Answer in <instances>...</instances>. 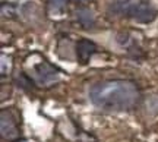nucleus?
I'll use <instances>...</instances> for the list:
<instances>
[{
	"instance_id": "obj_1",
	"label": "nucleus",
	"mask_w": 158,
	"mask_h": 142,
	"mask_svg": "<svg viewBox=\"0 0 158 142\" xmlns=\"http://www.w3.org/2000/svg\"><path fill=\"white\" fill-rule=\"evenodd\" d=\"M89 100L95 107L106 111H126L136 106L139 90L130 81H101L91 86Z\"/></svg>"
},
{
	"instance_id": "obj_2",
	"label": "nucleus",
	"mask_w": 158,
	"mask_h": 142,
	"mask_svg": "<svg viewBox=\"0 0 158 142\" xmlns=\"http://www.w3.org/2000/svg\"><path fill=\"white\" fill-rule=\"evenodd\" d=\"M108 13L114 16H126L136 22H152L157 16V10L147 0H114L108 6Z\"/></svg>"
},
{
	"instance_id": "obj_3",
	"label": "nucleus",
	"mask_w": 158,
	"mask_h": 142,
	"mask_svg": "<svg viewBox=\"0 0 158 142\" xmlns=\"http://www.w3.org/2000/svg\"><path fill=\"white\" fill-rule=\"evenodd\" d=\"M0 132L2 138L6 141H15L19 138V129L16 126V122L9 111H2L0 116Z\"/></svg>"
},
{
	"instance_id": "obj_4",
	"label": "nucleus",
	"mask_w": 158,
	"mask_h": 142,
	"mask_svg": "<svg viewBox=\"0 0 158 142\" xmlns=\"http://www.w3.org/2000/svg\"><path fill=\"white\" fill-rule=\"evenodd\" d=\"M97 46L89 40H79L76 43V57L82 65L89 62L92 54L95 53Z\"/></svg>"
},
{
	"instance_id": "obj_5",
	"label": "nucleus",
	"mask_w": 158,
	"mask_h": 142,
	"mask_svg": "<svg viewBox=\"0 0 158 142\" xmlns=\"http://www.w3.org/2000/svg\"><path fill=\"white\" fill-rule=\"evenodd\" d=\"M35 72H37L38 81L43 82V84H50V82L57 79V70L45 62L40 63L38 66H35Z\"/></svg>"
},
{
	"instance_id": "obj_6",
	"label": "nucleus",
	"mask_w": 158,
	"mask_h": 142,
	"mask_svg": "<svg viewBox=\"0 0 158 142\" xmlns=\"http://www.w3.org/2000/svg\"><path fill=\"white\" fill-rule=\"evenodd\" d=\"M76 21L79 25H82L84 28H92L95 25V16L88 7H79L76 9Z\"/></svg>"
},
{
	"instance_id": "obj_7",
	"label": "nucleus",
	"mask_w": 158,
	"mask_h": 142,
	"mask_svg": "<svg viewBox=\"0 0 158 142\" xmlns=\"http://www.w3.org/2000/svg\"><path fill=\"white\" fill-rule=\"evenodd\" d=\"M47 5H48V9L51 12L57 13V12H62L66 7L68 0H47Z\"/></svg>"
},
{
	"instance_id": "obj_8",
	"label": "nucleus",
	"mask_w": 158,
	"mask_h": 142,
	"mask_svg": "<svg viewBox=\"0 0 158 142\" xmlns=\"http://www.w3.org/2000/svg\"><path fill=\"white\" fill-rule=\"evenodd\" d=\"M147 111L151 114H158V95H151L148 97L147 102H145Z\"/></svg>"
},
{
	"instance_id": "obj_9",
	"label": "nucleus",
	"mask_w": 158,
	"mask_h": 142,
	"mask_svg": "<svg viewBox=\"0 0 158 142\" xmlns=\"http://www.w3.org/2000/svg\"><path fill=\"white\" fill-rule=\"evenodd\" d=\"M78 2H82V0H78Z\"/></svg>"
},
{
	"instance_id": "obj_10",
	"label": "nucleus",
	"mask_w": 158,
	"mask_h": 142,
	"mask_svg": "<svg viewBox=\"0 0 158 142\" xmlns=\"http://www.w3.org/2000/svg\"><path fill=\"white\" fill-rule=\"evenodd\" d=\"M22 142H25V141H22Z\"/></svg>"
}]
</instances>
